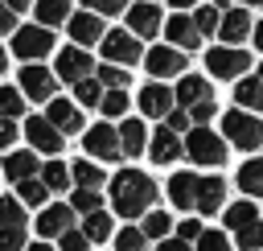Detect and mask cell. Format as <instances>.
<instances>
[{
	"label": "cell",
	"mask_w": 263,
	"mask_h": 251,
	"mask_svg": "<svg viewBox=\"0 0 263 251\" xmlns=\"http://www.w3.org/2000/svg\"><path fill=\"white\" fill-rule=\"evenodd\" d=\"M25 140H29L33 152H45V156H58L62 144H66V136H62L45 115H29V119H25Z\"/></svg>",
	"instance_id": "cell-9"
},
{
	"label": "cell",
	"mask_w": 263,
	"mask_h": 251,
	"mask_svg": "<svg viewBox=\"0 0 263 251\" xmlns=\"http://www.w3.org/2000/svg\"><path fill=\"white\" fill-rule=\"evenodd\" d=\"M177 103H181L185 111H193V107H201V103H214V86H210V78H201V74H185L181 86H177Z\"/></svg>",
	"instance_id": "cell-18"
},
{
	"label": "cell",
	"mask_w": 263,
	"mask_h": 251,
	"mask_svg": "<svg viewBox=\"0 0 263 251\" xmlns=\"http://www.w3.org/2000/svg\"><path fill=\"white\" fill-rule=\"evenodd\" d=\"M251 29H255V25H251V12H247V8H226V16H222V29H218V37L234 45V41H242V37H247Z\"/></svg>",
	"instance_id": "cell-23"
},
{
	"label": "cell",
	"mask_w": 263,
	"mask_h": 251,
	"mask_svg": "<svg viewBox=\"0 0 263 251\" xmlns=\"http://www.w3.org/2000/svg\"><path fill=\"white\" fill-rule=\"evenodd\" d=\"M86 247H90V239L82 235V226H78V230H66V235L58 239V251H86Z\"/></svg>",
	"instance_id": "cell-46"
},
{
	"label": "cell",
	"mask_w": 263,
	"mask_h": 251,
	"mask_svg": "<svg viewBox=\"0 0 263 251\" xmlns=\"http://www.w3.org/2000/svg\"><path fill=\"white\" fill-rule=\"evenodd\" d=\"M156 202V181L140 169H123L111 177V210L119 218H144L148 206Z\"/></svg>",
	"instance_id": "cell-1"
},
{
	"label": "cell",
	"mask_w": 263,
	"mask_h": 251,
	"mask_svg": "<svg viewBox=\"0 0 263 251\" xmlns=\"http://www.w3.org/2000/svg\"><path fill=\"white\" fill-rule=\"evenodd\" d=\"M173 103H177V95H173L164 82H144V86H140V111H144L148 119H164V115L173 111Z\"/></svg>",
	"instance_id": "cell-14"
},
{
	"label": "cell",
	"mask_w": 263,
	"mask_h": 251,
	"mask_svg": "<svg viewBox=\"0 0 263 251\" xmlns=\"http://www.w3.org/2000/svg\"><path fill=\"white\" fill-rule=\"evenodd\" d=\"M238 189L247 198H263V156H255L238 169Z\"/></svg>",
	"instance_id": "cell-26"
},
{
	"label": "cell",
	"mask_w": 263,
	"mask_h": 251,
	"mask_svg": "<svg viewBox=\"0 0 263 251\" xmlns=\"http://www.w3.org/2000/svg\"><path fill=\"white\" fill-rule=\"evenodd\" d=\"M156 251H189V243H185V239H160Z\"/></svg>",
	"instance_id": "cell-51"
},
{
	"label": "cell",
	"mask_w": 263,
	"mask_h": 251,
	"mask_svg": "<svg viewBox=\"0 0 263 251\" xmlns=\"http://www.w3.org/2000/svg\"><path fill=\"white\" fill-rule=\"evenodd\" d=\"M12 144H16V119L0 115V152H12Z\"/></svg>",
	"instance_id": "cell-48"
},
{
	"label": "cell",
	"mask_w": 263,
	"mask_h": 251,
	"mask_svg": "<svg viewBox=\"0 0 263 251\" xmlns=\"http://www.w3.org/2000/svg\"><path fill=\"white\" fill-rule=\"evenodd\" d=\"M222 136H226V144L251 152V148L263 144V123L255 115H247V111H226L222 115Z\"/></svg>",
	"instance_id": "cell-3"
},
{
	"label": "cell",
	"mask_w": 263,
	"mask_h": 251,
	"mask_svg": "<svg viewBox=\"0 0 263 251\" xmlns=\"http://www.w3.org/2000/svg\"><path fill=\"white\" fill-rule=\"evenodd\" d=\"M234 239H238V247H242V251H259V247H263V222H251V226H247V230H238Z\"/></svg>",
	"instance_id": "cell-44"
},
{
	"label": "cell",
	"mask_w": 263,
	"mask_h": 251,
	"mask_svg": "<svg viewBox=\"0 0 263 251\" xmlns=\"http://www.w3.org/2000/svg\"><path fill=\"white\" fill-rule=\"evenodd\" d=\"M144 247H148V235L140 226H123L115 235V251H144Z\"/></svg>",
	"instance_id": "cell-39"
},
{
	"label": "cell",
	"mask_w": 263,
	"mask_h": 251,
	"mask_svg": "<svg viewBox=\"0 0 263 251\" xmlns=\"http://www.w3.org/2000/svg\"><path fill=\"white\" fill-rule=\"evenodd\" d=\"M25 226H0V251H25Z\"/></svg>",
	"instance_id": "cell-42"
},
{
	"label": "cell",
	"mask_w": 263,
	"mask_h": 251,
	"mask_svg": "<svg viewBox=\"0 0 263 251\" xmlns=\"http://www.w3.org/2000/svg\"><path fill=\"white\" fill-rule=\"evenodd\" d=\"M82 235H86L90 243H103V239H111V214H107V210L82 214Z\"/></svg>",
	"instance_id": "cell-31"
},
{
	"label": "cell",
	"mask_w": 263,
	"mask_h": 251,
	"mask_svg": "<svg viewBox=\"0 0 263 251\" xmlns=\"http://www.w3.org/2000/svg\"><path fill=\"white\" fill-rule=\"evenodd\" d=\"M16 198H21L25 206H45V198H49V185H45L41 177H29V181H16Z\"/></svg>",
	"instance_id": "cell-35"
},
{
	"label": "cell",
	"mask_w": 263,
	"mask_h": 251,
	"mask_svg": "<svg viewBox=\"0 0 263 251\" xmlns=\"http://www.w3.org/2000/svg\"><path fill=\"white\" fill-rule=\"evenodd\" d=\"M144 66H148V74H156V78L185 74V49H177V45H156V49H148Z\"/></svg>",
	"instance_id": "cell-13"
},
{
	"label": "cell",
	"mask_w": 263,
	"mask_h": 251,
	"mask_svg": "<svg viewBox=\"0 0 263 251\" xmlns=\"http://www.w3.org/2000/svg\"><path fill=\"white\" fill-rule=\"evenodd\" d=\"M33 16H37V25H45V29H53V25H70V0H37L33 4Z\"/></svg>",
	"instance_id": "cell-24"
},
{
	"label": "cell",
	"mask_w": 263,
	"mask_h": 251,
	"mask_svg": "<svg viewBox=\"0 0 263 251\" xmlns=\"http://www.w3.org/2000/svg\"><path fill=\"white\" fill-rule=\"evenodd\" d=\"M181 148H185V144H181V136H177V132H168V128H160V132L148 140V156H152L156 165H173V160L181 156Z\"/></svg>",
	"instance_id": "cell-20"
},
{
	"label": "cell",
	"mask_w": 263,
	"mask_h": 251,
	"mask_svg": "<svg viewBox=\"0 0 263 251\" xmlns=\"http://www.w3.org/2000/svg\"><path fill=\"white\" fill-rule=\"evenodd\" d=\"M189 123H193V119H189V111H185V107H173V111L164 115V128H168V132H177V136H181V132L189 136V132H193Z\"/></svg>",
	"instance_id": "cell-45"
},
{
	"label": "cell",
	"mask_w": 263,
	"mask_h": 251,
	"mask_svg": "<svg viewBox=\"0 0 263 251\" xmlns=\"http://www.w3.org/2000/svg\"><path fill=\"white\" fill-rule=\"evenodd\" d=\"M251 222H259V210L251 206V202H234V206H226V226L238 235V230H247Z\"/></svg>",
	"instance_id": "cell-32"
},
{
	"label": "cell",
	"mask_w": 263,
	"mask_h": 251,
	"mask_svg": "<svg viewBox=\"0 0 263 251\" xmlns=\"http://www.w3.org/2000/svg\"><path fill=\"white\" fill-rule=\"evenodd\" d=\"M37 235L41 239H62L66 230H74V206H66V202H53V206H45L41 214H37Z\"/></svg>",
	"instance_id": "cell-11"
},
{
	"label": "cell",
	"mask_w": 263,
	"mask_h": 251,
	"mask_svg": "<svg viewBox=\"0 0 263 251\" xmlns=\"http://www.w3.org/2000/svg\"><path fill=\"white\" fill-rule=\"evenodd\" d=\"M127 29H132L136 37H156V33H160V8H156L152 0L132 4V8H127Z\"/></svg>",
	"instance_id": "cell-17"
},
{
	"label": "cell",
	"mask_w": 263,
	"mask_h": 251,
	"mask_svg": "<svg viewBox=\"0 0 263 251\" xmlns=\"http://www.w3.org/2000/svg\"><path fill=\"white\" fill-rule=\"evenodd\" d=\"M16 29H21V25H16V12L0 0V37H4V33H16Z\"/></svg>",
	"instance_id": "cell-49"
},
{
	"label": "cell",
	"mask_w": 263,
	"mask_h": 251,
	"mask_svg": "<svg viewBox=\"0 0 263 251\" xmlns=\"http://www.w3.org/2000/svg\"><path fill=\"white\" fill-rule=\"evenodd\" d=\"M70 206H74V214H95L103 206V198H99V189H74Z\"/></svg>",
	"instance_id": "cell-40"
},
{
	"label": "cell",
	"mask_w": 263,
	"mask_h": 251,
	"mask_svg": "<svg viewBox=\"0 0 263 251\" xmlns=\"http://www.w3.org/2000/svg\"><path fill=\"white\" fill-rule=\"evenodd\" d=\"M255 45H259V49H263V21H259V25H255Z\"/></svg>",
	"instance_id": "cell-54"
},
{
	"label": "cell",
	"mask_w": 263,
	"mask_h": 251,
	"mask_svg": "<svg viewBox=\"0 0 263 251\" xmlns=\"http://www.w3.org/2000/svg\"><path fill=\"white\" fill-rule=\"evenodd\" d=\"M99 111H103V115H111V119H115V115H123V111H127V91H107V95H103V103H99Z\"/></svg>",
	"instance_id": "cell-41"
},
{
	"label": "cell",
	"mask_w": 263,
	"mask_h": 251,
	"mask_svg": "<svg viewBox=\"0 0 263 251\" xmlns=\"http://www.w3.org/2000/svg\"><path fill=\"white\" fill-rule=\"evenodd\" d=\"M66 29H70V41H74V45H82V49H86V45H103V37H107V29H103V16H99V12H74Z\"/></svg>",
	"instance_id": "cell-12"
},
{
	"label": "cell",
	"mask_w": 263,
	"mask_h": 251,
	"mask_svg": "<svg viewBox=\"0 0 263 251\" xmlns=\"http://www.w3.org/2000/svg\"><path fill=\"white\" fill-rule=\"evenodd\" d=\"M242 4H263V0H242Z\"/></svg>",
	"instance_id": "cell-57"
},
{
	"label": "cell",
	"mask_w": 263,
	"mask_h": 251,
	"mask_svg": "<svg viewBox=\"0 0 263 251\" xmlns=\"http://www.w3.org/2000/svg\"><path fill=\"white\" fill-rule=\"evenodd\" d=\"M168 4H173V8H193L197 0H168Z\"/></svg>",
	"instance_id": "cell-55"
},
{
	"label": "cell",
	"mask_w": 263,
	"mask_h": 251,
	"mask_svg": "<svg viewBox=\"0 0 263 251\" xmlns=\"http://www.w3.org/2000/svg\"><path fill=\"white\" fill-rule=\"evenodd\" d=\"M140 230H144L148 239H156V243H160V239H168V230H173V218H168L164 210H148V214H144V226H140Z\"/></svg>",
	"instance_id": "cell-36"
},
{
	"label": "cell",
	"mask_w": 263,
	"mask_h": 251,
	"mask_svg": "<svg viewBox=\"0 0 263 251\" xmlns=\"http://www.w3.org/2000/svg\"><path fill=\"white\" fill-rule=\"evenodd\" d=\"M119 144H123V156H140L148 148V132L140 119H123L119 123Z\"/></svg>",
	"instance_id": "cell-25"
},
{
	"label": "cell",
	"mask_w": 263,
	"mask_h": 251,
	"mask_svg": "<svg viewBox=\"0 0 263 251\" xmlns=\"http://www.w3.org/2000/svg\"><path fill=\"white\" fill-rule=\"evenodd\" d=\"M86 12H99V16H111V12H127L132 0H82Z\"/></svg>",
	"instance_id": "cell-43"
},
{
	"label": "cell",
	"mask_w": 263,
	"mask_h": 251,
	"mask_svg": "<svg viewBox=\"0 0 263 251\" xmlns=\"http://www.w3.org/2000/svg\"><path fill=\"white\" fill-rule=\"evenodd\" d=\"M0 173H4L8 181H29V177H41L37 152H33V148H12V152H4V165H0Z\"/></svg>",
	"instance_id": "cell-16"
},
{
	"label": "cell",
	"mask_w": 263,
	"mask_h": 251,
	"mask_svg": "<svg viewBox=\"0 0 263 251\" xmlns=\"http://www.w3.org/2000/svg\"><path fill=\"white\" fill-rule=\"evenodd\" d=\"M103 95H107V86L90 74V78H82V82H74V103L78 107H99L103 103Z\"/></svg>",
	"instance_id": "cell-29"
},
{
	"label": "cell",
	"mask_w": 263,
	"mask_h": 251,
	"mask_svg": "<svg viewBox=\"0 0 263 251\" xmlns=\"http://www.w3.org/2000/svg\"><path fill=\"white\" fill-rule=\"evenodd\" d=\"M70 173H74V185H78V189H99V185L107 181V173H103L95 160H74Z\"/></svg>",
	"instance_id": "cell-28"
},
{
	"label": "cell",
	"mask_w": 263,
	"mask_h": 251,
	"mask_svg": "<svg viewBox=\"0 0 263 251\" xmlns=\"http://www.w3.org/2000/svg\"><path fill=\"white\" fill-rule=\"evenodd\" d=\"M45 119L62 132V136H74V132H82V107L74 103V99H49V107H45Z\"/></svg>",
	"instance_id": "cell-15"
},
{
	"label": "cell",
	"mask_w": 263,
	"mask_h": 251,
	"mask_svg": "<svg viewBox=\"0 0 263 251\" xmlns=\"http://www.w3.org/2000/svg\"><path fill=\"white\" fill-rule=\"evenodd\" d=\"M222 16H226V12H222L218 4H205V8H197V12H193V25H197V33H201V37H210L214 29H222Z\"/></svg>",
	"instance_id": "cell-37"
},
{
	"label": "cell",
	"mask_w": 263,
	"mask_h": 251,
	"mask_svg": "<svg viewBox=\"0 0 263 251\" xmlns=\"http://www.w3.org/2000/svg\"><path fill=\"white\" fill-rule=\"evenodd\" d=\"M49 49H53V29H45V25H21L12 33V53L21 62H37Z\"/></svg>",
	"instance_id": "cell-4"
},
{
	"label": "cell",
	"mask_w": 263,
	"mask_h": 251,
	"mask_svg": "<svg viewBox=\"0 0 263 251\" xmlns=\"http://www.w3.org/2000/svg\"><path fill=\"white\" fill-rule=\"evenodd\" d=\"M218 206H226V181L218 173H205L201 185H197V210L201 214H214Z\"/></svg>",
	"instance_id": "cell-21"
},
{
	"label": "cell",
	"mask_w": 263,
	"mask_h": 251,
	"mask_svg": "<svg viewBox=\"0 0 263 251\" xmlns=\"http://www.w3.org/2000/svg\"><path fill=\"white\" fill-rule=\"evenodd\" d=\"M82 148H86V156H90V160H119V156H123L119 128H111V123H95V128H86Z\"/></svg>",
	"instance_id": "cell-6"
},
{
	"label": "cell",
	"mask_w": 263,
	"mask_h": 251,
	"mask_svg": "<svg viewBox=\"0 0 263 251\" xmlns=\"http://www.w3.org/2000/svg\"><path fill=\"white\" fill-rule=\"evenodd\" d=\"M103 58L111 62V66H136L140 58H144V49H140V37L132 33V29H111L107 37H103Z\"/></svg>",
	"instance_id": "cell-5"
},
{
	"label": "cell",
	"mask_w": 263,
	"mask_h": 251,
	"mask_svg": "<svg viewBox=\"0 0 263 251\" xmlns=\"http://www.w3.org/2000/svg\"><path fill=\"white\" fill-rule=\"evenodd\" d=\"M185 156L193 165H205V169H218L226 160V136H214V128H193L185 136Z\"/></svg>",
	"instance_id": "cell-2"
},
{
	"label": "cell",
	"mask_w": 263,
	"mask_h": 251,
	"mask_svg": "<svg viewBox=\"0 0 263 251\" xmlns=\"http://www.w3.org/2000/svg\"><path fill=\"white\" fill-rule=\"evenodd\" d=\"M259 78H263V66H259Z\"/></svg>",
	"instance_id": "cell-58"
},
{
	"label": "cell",
	"mask_w": 263,
	"mask_h": 251,
	"mask_svg": "<svg viewBox=\"0 0 263 251\" xmlns=\"http://www.w3.org/2000/svg\"><path fill=\"white\" fill-rule=\"evenodd\" d=\"M197 251H230V239L218 235V230H205V235L197 239Z\"/></svg>",
	"instance_id": "cell-47"
},
{
	"label": "cell",
	"mask_w": 263,
	"mask_h": 251,
	"mask_svg": "<svg viewBox=\"0 0 263 251\" xmlns=\"http://www.w3.org/2000/svg\"><path fill=\"white\" fill-rule=\"evenodd\" d=\"M0 226H25V202L0 193Z\"/></svg>",
	"instance_id": "cell-38"
},
{
	"label": "cell",
	"mask_w": 263,
	"mask_h": 251,
	"mask_svg": "<svg viewBox=\"0 0 263 251\" xmlns=\"http://www.w3.org/2000/svg\"><path fill=\"white\" fill-rule=\"evenodd\" d=\"M0 74H8V53H4V45H0Z\"/></svg>",
	"instance_id": "cell-53"
},
{
	"label": "cell",
	"mask_w": 263,
	"mask_h": 251,
	"mask_svg": "<svg viewBox=\"0 0 263 251\" xmlns=\"http://www.w3.org/2000/svg\"><path fill=\"white\" fill-rule=\"evenodd\" d=\"M164 37L177 45V49H197V41H201V33H197V25H193V16H173L168 25H164Z\"/></svg>",
	"instance_id": "cell-22"
},
{
	"label": "cell",
	"mask_w": 263,
	"mask_h": 251,
	"mask_svg": "<svg viewBox=\"0 0 263 251\" xmlns=\"http://www.w3.org/2000/svg\"><path fill=\"white\" fill-rule=\"evenodd\" d=\"M4 4H8V8H12V12H25V8H33V4H37V0H4Z\"/></svg>",
	"instance_id": "cell-52"
},
{
	"label": "cell",
	"mask_w": 263,
	"mask_h": 251,
	"mask_svg": "<svg viewBox=\"0 0 263 251\" xmlns=\"http://www.w3.org/2000/svg\"><path fill=\"white\" fill-rule=\"evenodd\" d=\"M234 99H238V107H251V111H263V78H259V74H251V78H242V82L234 86Z\"/></svg>",
	"instance_id": "cell-27"
},
{
	"label": "cell",
	"mask_w": 263,
	"mask_h": 251,
	"mask_svg": "<svg viewBox=\"0 0 263 251\" xmlns=\"http://www.w3.org/2000/svg\"><path fill=\"white\" fill-rule=\"evenodd\" d=\"M21 91H25V99H33V103H49L53 91H58V74L45 70L41 62H25V66H21Z\"/></svg>",
	"instance_id": "cell-7"
},
{
	"label": "cell",
	"mask_w": 263,
	"mask_h": 251,
	"mask_svg": "<svg viewBox=\"0 0 263 251\" xmlns=\"http://www.w3.org/2000/svg\"><path fill=\"white\" fill-rule=\"evenodd\" d=\"M0 115H4V119H16V115H25V91H21V86H8V82H0Z\"/></svg>",
	"instance_id": "cell-33"
},
{
	"label": "cell",
	"mask_w": 263,
	"mask_h": 251,
	"mask_svg": "<svg viewBox=\"0 0 263 251\" xmlns=\"http://www.w3.org/2000/svg\"><path fill=\"white\" fill-rule=\"evenodd\" d=\"M95 78L107 86V91H127V82H132V74H127V66H111V62H103L99 70H95Z\"/></svg>",
	"instance_id": "cell-34"
},
{
	"label": "cell",
	"mask_w": 263,
	"mask_h": 251,
	"mask_svg": "<svg viewBox=\"0 0 263 251\" xmlns=\"http://www.w3.org/2000/svg\"><path fill=\"white\" fill-rule=\"evenodd\" d=\"M25 251H53L49 243H33V247H25Z\"/></svg>",
	"instance_id": "cell-56"
},
{
	"label": "cell",
	"mask_w": 263,
	"mask_h": 251,
	"mask_svg": "<svg viewBox=\"0 0 263 251\" xmlns=\"http://www.w3.org/2000/svg\"><path fill=\"white\" fill-rule=\"evenodd\" d=\"M41 181L49 185V193H58V189H66V185L74 181V173H70L66 160H45V165H41Z\"/></svg>",
	"instance_id": "cell-30"
},
{
	"label": "cell",
	"mask_w": 263,
	"mask_h": 251,
	"mask_svg": "<svg viewBox=\"0 0 263 251\" xmlns=\"http://www.w3.org/2000/svg\"><path fill=\"white\" fill-rule=\"evenodd\" d=\"M247 66H251V58L234 45H218V49L205 53V70L214 78H238V74H247Z\"/></svg>",
	"instance_id": "cell-10"
},
{
	"label": "cell",
	"mask_w": 263,
	"mask_h": 251,
	"mask_svg": "<svg viewBox=\"0 0 263 251\" xmlns=\"http://www.w3.org/2000/svg\"><path fill=\"white\" fill-rule=\"evenodd\" d=\"M53 74H58L62 82H82V78L95 74V62H90V53H86L82 45H66V49H58V58H53Z\"/></svg>",
	"instance_id": "cell-8"
},
{
	"label": "cell",
	"mask_w": 263,
	"mask_h": 251,
	"mask_svg": "<svg viewBox=\"0 0 263 251\" xmlns=\"http://www.w3.org/2000/svg\"><path fill=\"white\" fill-rule=\"evenodd\" d=\"M201 235H205V230H201V226H197V222H193V218H189V222H181V226H177V239H185V243H197V239H201Z\"/></svg>",
	"instance_id": "cell-50"
},
{
	"label": "cell",
	"mask_w": 263,
	"mask_h": 251,
	"mask_svg": "<svg viewBox=\"0 0 263 251\" xmlns=\"http://www.w3.org/2000/svg\"><path fill=\"white\" fill-rule=\"evenodd\" d=\"M197 185H201L197 173H173L168 177V202L181 210H197Z\"/></svg>",
	"instance_id": "cell-19"
}]
</instances>
